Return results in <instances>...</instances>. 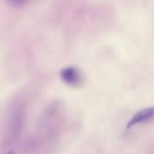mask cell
Instances as JSON below:
<instances>
[{"mask_svg":"<svg viewBox=\"0 0 154 154\" xmlns=\"http://www.w3.org/2000/svg\"><path fill=\"white\" fill-rule=\"evenodd\" d=\"M25 120V109L22 105H14L8 121L7 134H6V143L10 144L16 141L20 135L24 125Z\"/></svg>","mask_w":154,"mask_h":154,"instance_id":"6da1fadb","label":"cell"},{"mask_svg":"<svg viewBox=\"0 0 154 154\" xmlns=\"http://www.w3.org/2000/svg\"><path fill=\"white\" fill-rule=\"evenodd\" d=\"M60 77L62 81L69 86H78L83 81L81 72L75 67H65L61 70Z\"/></svg>","mask_w":154,"mask_h":154,"instance_id":"7a4b0ae2","label":"cell"},{"mask_svg":"<svg viewBox=\"0 0 154 154\" xmlns=\"http://www.w3.org/2000/svg\"><path fill=\"white\" fill-rule=\"evenodd\" d=\"M152 120H154V106L145 108V109H142V110L137 112L131 117V119L129 121V122L127 124V128L129 129L137 124L148 122Z\"/></svg>","mask_w":154,"mask_h":154,"instance_id":"3957f363","label":"cell"},{"mask_svg":"<svg viewBox=\"0 0 154 154\" xmlns=\"http://www.w3.org/2000/svg\"><path fill=\"white\" fill-rule=\"evenodd\" d=\"M7 2L12 7L18 8V7L25 5L26 3H27L28 0H7Z\"/></svg>","mask_w":154,"mask_h":154,"instance_id":"277c9868","label":"cell"},{"mask_svg":"<svg viewBox=\"0 0 154 154\" xmlns=\"http://www.w3.org/2000/svg\"><path fill=\"white\" fill-rule=\"evenodd\" d=\"M6 154H14V153H13V151H11V150H10V151H8V152H7Z\"/></svg>","mask_w":154,"mask_h":154,"instance_id":"5b68a950","label":"cell"}]
</instances>
